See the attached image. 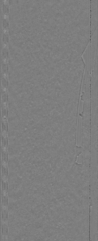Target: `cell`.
<instances>
[{
    "label": "cell",
    "mask_w": 98,
    "mask_h": 241,
    "mask_svg": "<svg viewBox=\"0 0 98 241\" xmlns=\"http://www.w3.org/2000/svg\"><path fill=\"white\" fill-rule=\"evenodd\" d=\"M91 0V37L97 28L98 26L97 1Z\"/></svg>",
    "instance_id": "cell-1"
}]
</instances>
